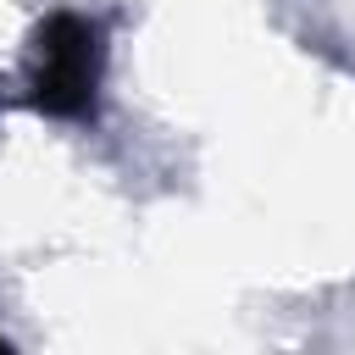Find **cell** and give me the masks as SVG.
<instances>
[{"label":"cell","instance_id":"1","mask_svg":"<svg viewBox=\"0 0 355 355\" xmlns=\"http://www.w3.org/2000/svg\"><path fill=\"white\" fill-rule=\"evenodd\" d=\"M105 72V28L83 11H50L28 39V105L61 122L94 116Z\"/></svg>","mask_w":355,"mask_h":355},{"label":"cell","instance_id":"2","mask_svg":"<svg viewBox=\"0 0 355 355\" xmlns=\"http://www.w3.org/2000/svg\"><path fill=\"white\" fill-rule=\"evenodd\" d=\"M6 349H11V338H6V333H0V355H6Z\"/></svg>","mask_w":355,"mask_h":355}]
</instances>
